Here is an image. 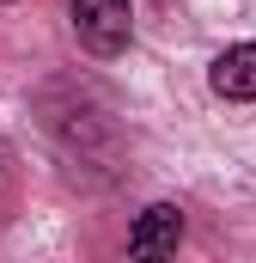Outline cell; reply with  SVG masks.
<instances>
[{
  "instance_id": "1",
  "label": "cell",
  "mask_w": 256,
  "mask_h": 263,
  "mask_svg": "<svg viewBox=\"0 0 256 263\" xmlns=\"http://www.w3.org/2000/svg\"><path fill=\"white\" fill-rule=\"evenodd\" d=\"M67 18L92 55H122L134 43V6L128 0H67Z\"/></svg>"
},
{
  "instance_id": "2",
  "label": "cell",
  "mask_w": 256,
  "mask_h": 263,
  "mask_svg": "<svg viewBox=\"0 0 256 263\" xmlns=\"http://www.w3.org/2000/svg\"><path fill=\"white\" fill-rule=\"evenodd\" d=\"M183 245V208L177 202H153V208H140V220L128 227V257L153 263V257H171Z\"/></svg>"
},
{
  "instance_id": "3",
  "label": "cell",
  "mask_w": 256,
  "mask_h": 263,
  "mask_svg": "<svg viewBox=\"0 0 256 263\" xmlns=\"http://www.w3.org/2000/svg\"><path fill=\"white\" fill-rule=\"evenodd\" d=\"M207 86L220 98H232V104H256V43H232L226 55H214Z\"/></svg>"
}]
</instances>
